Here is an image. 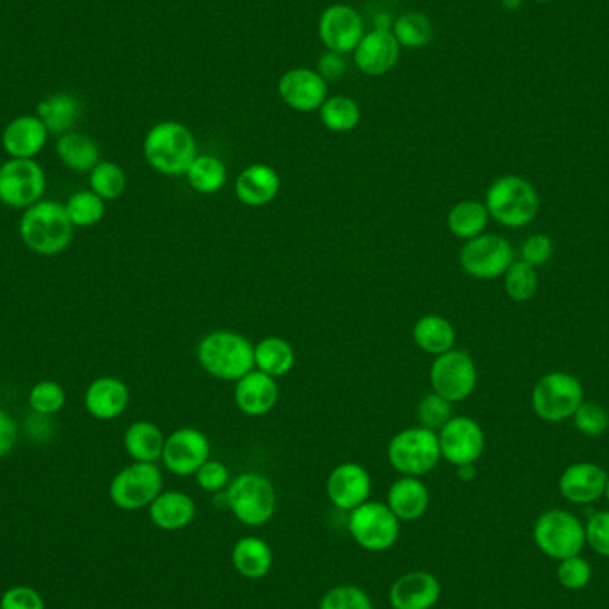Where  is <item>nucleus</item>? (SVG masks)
<instances>
[{"mask_svg": "<svg viewBox=\"0 0 609 609\" xmlns=\"http://www.w3.org/2000/svg\"><path fill=\"white\" fill-rule=\"evenodd\" d=\"M575 428L588 436H599L608 430V411L597 403H581L574 414Z\"/></svg>", "mask_w": 609, "mask_h": 609, "instance_id": "obj_44", "label": "nucleus"}, {"mask_svg": "<svg viewBox=\"0 0 609 609\" xmlns=\"http://www.w3.org/2000/svg\"><path fill=\"white\" fill-rule=\"evenodd\" d=\"M583 403V385L567 372H549L536 383L533 408L547 422H561L574 416Z\"/></svg>", "mask_w": 609, "mask_h": 609, "instance_id": "obj_11", "label": "nucleus"}, {"mask_svg": "<svg viewBox=\"0 0 609 609\" xmlns=\"http://www.w3.org/2000/svg\"><path fill=\"white\" fill-rule=\"evenodd\" d=\"M280 175L268 164H252L238 175L236 196L249 207H264L277 199Z\"/></svg>", "mask_w": 609, "mask_h": 609, "instance_id": "obj_25", "label": "nucleus"}, {"mask_svg": "<svg viewBox=\"0 0 609 609\" xmlns=\"http://www.w3.org/2000/svg\"><path fill=\"white\" fill-rule=\"evenodd\" d=\"M46 172L35 158H10L0 166V202L11 208H27L43 200Z\"/></svg>", "mask_w": 609, "mask_h": 609, "instance_id": "obj_10", "label": "nucleus"}, {"mask_svg": "<svg viewBox=\"0 0 609 609\" xmlns=\"http://www.w3.org/2000/svg\"><path fill=\"white\" fill-rule=\"evenodd\" d=\"M513 264V252L505 238L494 233H481L467 241L460 252V266L469 277L494 280L505 275Z\"/></svg>", "mask_w": 609, "mask_h": 609, "instance_id": "obj_13", "label": "nucleus"}, {"mask_svg": "<svg viewBox=\"0 0 609 609\" xmlns=\"http://www.w3.org/2000/svg\"><path fill=\"white\" fill-rule=\"evenodd\" d=\"M394 38L399 47L406 49H421L433 38V25L428 16L421 13H405L394 24Z\"/></svg>", "mask_w": 609, "mask_h": 609, "instance_id": "obj_39", "label": "nucleus"}, {"mask_svg": "<svg viewBox=\"0 0 609 609\" xmlns=\"http://www.w3.org/2000/svg\"><path fill=\"white\" fill-rule=\"evenodd\" d=\"M196 357L203 371L225 382H238L255 369L252 342L230 330L207 333L200 341Z\"/></svg>", "mask_w": 609, "mask_h": 609, "instance_id": "obj_2", "label": "nucleus"}, {"mask_svg": "<svg viewBox=\"0 0 609 609\" xmlns=\"http://www.w3.org/2000/svg\"><path fill=\"white\" fill-rule=\"evenodd\" d=\"M441 581L428 570H411L399 575L391 589L392 609H433L441 599Z\"/></svg>", "mask_w": 609, "mask_h": 609, "instance_id": "obj_19", "label": "nucleus"}, {"mask_svg": "<svg viewBox=\"0 0 609 609\" xmlns=\"http://www.w3.org/2000/svg\"><path fill=\"white\" fill-rule=\"evenodd\" d=\"M605 494H606V497H608V500H609V475H608V481H606Z\"/></svg>", "mask_w": 609, "mask_h": 609, "instance_id": "obj_54", "label": "nucleus"}, {"mask_svg": "<svg viewBox=\"0 0 609 609\" xmlns=\"http://www.w3.org/2000/svg\"><path fill=\"white\" fill-rule=\"evenodd\" d=\"M65 208L74 227H94L104 219L105 200L100 199L91 189H80L66 200Z\"/></svg>", "mask_w": 609, "mask_h": 609, "instance_id": "obj_37", "label": "nucleus"}, {"mask_svg": "<svg viewBox=\"0 0 609 609\" xmlns=\"http://www.w3.org/2000/svg\"><path fill=\"white\" fill-rule=\"evenodd\" d=\"M442 458L453 466H472L485 449V433L471 417H452L439 433Z\"/></svg>", "mask_w": 609, "mask_h": 609, "instance_id": "obj_15", "label": "nucleus"}, {"mask_svg": "<svg viewBox=\"0 0 609 609\" xmlns=\"http://www.w3.org/2000/svg\"><path fill=\"white\" fill-rule=\"evenodd\" d=\"M322 125L332 132H350L360 124L361 111L355 100L344 94L327 99L319 107Z\"/></svg>", "mask_w": 609, "mask_h": 609, "instance_id": "obj_36", "label": "nucleus"}, {"mask_svg": "<svg viewBox=\"0 0 609 609\" xmlns=\"http://www.w3.org/2000/svg\"><path fill=\"white\" fill-rule=\"evenodd\" d=\"M0 609H46V600L38 589L16 585L5 589L2 594Z\"/></svg>", "mask_w": 609, "mask_h": 609, "instance_id": "obj_47", "label": "nucleus"}, {"mask_svg": "<svg viewBox=\"0 0 609 609\" xmlns=\"http://www.w3.org/2000/svg\"><path fill=\"white\" fill-rule=\"evenodd\" d=\"M227 177V166L214 155H196L186 172L189 186L200 194L218 193L225 188Z\"/></svg>", "mask_w": 609, "mask_h": 609, "instance_id": "obj_35", "label": "nucleus"}, {"mask_svg": "<svg viewBox=\"0 0 609 609\" xmlns=\"http://www.w3.org/2000/svg\"><path fill=\"white\" fill-rule=\"evenodd\" d=\"M317 30L328 50L346 54L357 49L364 38V22L352 5L335 4L322 11Z\"/></svg>", "mask_w": 609, "mask_h": 609, "instance_id": "obj_16", "label": "nucleus"}, {"mask_svg": "<svg viewBox=\"0 0 609 609\" xmlns=\"http://www.w3.org/2000/svg\"><path fill=\"white\" fill-rule=\"evenodd\" d=\"M453 417V403L447 402L446 397L439 396L436 392H431L422 397L417 406V419L419 427L431 431H441L446 427Z\"/></svg>", "mask_w": 609, "mask_h": 609, "instance_id": "obj_43", "label": "nucleus"}, {"mask_svg": "<svg viewBox=\"0 0 609 609\" xmlns=\"http://www.w3.org/2000/svg\"><path fill=\"white\" fill-rule=\"evenodd\" d=\"M505 289L513 302H528L535 296L538 289V277L533 266L524 263L511 264L505 272Z\"/></svg>", "mask_w": 609, "mask_h": 609, "instance_id": "obj_41", "label": "nucleus"}, {"mask_svg": "<svg viewBox=\"0 0 609 609\" xmlns=\"http://www.w3.org/2000/svg\"><path fill=\"white\" fill-rule=\"evenodd\" d=\"M327 80L316 69L293 68L278 80L280 99L300 113H310L321 107L327 100Z\"/></svg>", "mask_w": 609, "mask_h": 609, "instance_id": "obj_18", "label": "nucleus"}, {"mask_svg": "<svg viewBox=\"0 0 609 609\" xmlns=\"http://www.w3.org/2000/svg\"><path fill=\"white\" fill-rule=\"evenodd\" d=\"M558 581L567 589H581L588 585L592 580V567L585 558L580 555L561 560L558 564Z\"/></svg>", "mask_w": 609, "mask_h": 609, "instance_id": "obj_45", "label": "nucleus"}, {"mask_svg": "<svg viewBox=\"0 0 609 609\" xmlns=\"http://www.w3.org/2000/svg\"><path fill=\"white\" fill-rule=\"evenodd\" d=\"M319 609H375L366 589L357 585H339L328 589L319 600Z\"/></svg>", "mask_w": 609, "mask_h": 609, "instance_id": "obj_42", "label": "nucleus"}, {"mask_svg": "<svg viewBox=\"0 0 609 609\" xmlns=\"http://www.w3.org/2000/svg\"><path fill=\"white\" fill-rule=\"evenodd\" d=\"M163 474L155 464L135 461L114 475L110 497L119 510H143L163 492Z\"/></svg>", "mask_w": 609, "mask_h": 609, "instance_id": "obj_9", "label": "nucleus"}, {"mask_svg": "<svg viewBox=\"0 0 609 609\" xmlns=\"http://www.w3.org/2000/svg\"><path fill=\"white\" fill-rule=\"evenodd\" d=\"M347 72V61L344 54L328 50L317 61V74L325 80H339Z\"/></svg>", "mask_w": 609, "mask_h": 609, "instance_id": "obj_50", "label": "nucleus"}, {"mask_svg": "<svg viewBox=\"0 0 609 609\" xmlns=\"http://www.w3.org/2000/svg\"><path fill=\"white\" fill-rule=\"evenodd\" d=\"M278 391L277 378L269 377L263 371H250L246 377L236 382L233 399L239 410L244 416L261 417L266 416L277 406Z\"/></svg>", "mask_w": 609, "mask_h": 609, "instance_id": "obj_22", "label": "nucleus"}, {"mask_svg": "<svg viewBox=\"0 0 609 609\" xmlns=\"http://www.w3.org/2000/svg\"><path fill=\"white\" fill-rule=\"evenodd\" d=\"M399 43L389 29H375L367 33L355 49V65L361 74H386L399 60Z\"/></svg>", "mask_w": 609, "mask_h": 609, "instance_id": "obj_20", "label": "nucleus"}, {"mask_svg": "<svg viewBox=\"0 0 609 609\" xmlns=\"http://www.w3.org/2000/svg\"><path fill=\"white\" fill-rule=\"evenodd\" d=\"M18 441V427L8 411L0 408V458L10 455Z\"/></svg>", "mask_w": 609, "mask_h": 609, "instance_id": "obj_51", "label": "nucleus"}, {"mask_svg": "<svg viewBox=\"0 0 609 609\" xmlns=\"http://www.w3.org/2000/svg\"><path fill=\"white\" fill-rule=\"evenodd\" d=\"M74 228L66 214L65 203L40 200L25 208L18 233L22 243L30 252L43 257H54L68 250L74 239Z\"/></svg>", "mask_w": 609, "mask_h": 609, "instance_id": "obj_1", "label": "nucleus"}, {"mask_svg": "<svg viewBox=\"0 0 609 609\" xmlns=\"http://www.w3.org/2000/svg\"><path fill=\"white\" fill-rule=\"evenodd\" d=\"M208 456L211 444L207 435L196 428H180L166 436L161 460L172 474L188 478L196 474Z\"/></svg>", "mask_w": 609, "mask_h": 609, "instance_id": "obj_14", "label": "nucleus"}, {"mask_svg": "<svg viewBox=\"0 0 609 609\" xmlns=\"http://www.w3.org/2000/svg\"><path fill=\"white\" fill-rule=\"evenodd\" d=\"M27 403H29L33 414L52 417L65 408L66 391L58 382L43 380L30 389Z\"/></svg>", "mask_w": 609, "mask_h": 609, "instance_id": "obj_40", "label": "nucleus"}, {"mask_svg": "<svg viewBox=\"0 0 609 609\" xmlns=\"http://www.w3.org/2000/svg\"><path fill=\"white\" fill-rule=\"evenodd\" d=\"M55 154L65 168L77 174L91 172L100 163L99 144L94 143L90 136L74 130L60 136L55 143Z\"/></svg>", "mask_w": 609, "mask_h": 609, "instance_id": "obj_31", "label": "nucleus"}, {"mask_svg": "<svg viewBox=\"0 0 609 609\" xmlns=\"http://www.w3.org/2000/svg\"><path fill=\"white\" fill-rule=\"evenodd\" d=\"M489 218H491V214H489L485 203L464 200V202L456 203L455 207L449 211L447 227L455 238L471 241L485 232Z\"/></svg>", "mask_w": 609, "mask_h": 609, "instance_id": "obj_34", "label": "nucleus"}, {"mask_svg": "<svg viewBox=\"0 0 609 609\" xmlns=\"http://www.w3.org/2000/svg\"><path fill=\"white\" fill-rule=\"evenodd\" d=\"M586 542L597 555L609 558V511H597L585 525Z\"/></svg>", "mask_w": 609, "mask_h": 609, "instance_id": "obj_48", "label": "nucleus"}, {"mask_svg": "<svg viewBox=\"0 0 609 609\" xmlns=\"http://www.w3.org/2000/svg\"><path fill=\"white\" fill-rule=\"evenodd\" d=\"M386 506L402 522H414L430 508V491L421 478L403 475L386 492Z\"/></svg>", "mask_w": 609, "mask_h": 609, "instance_id": "obj_26", "label": "nucleus"}, {"mask_svg": "<svg viewBox=\"0 0 609 609\" xmlns=\"http://www.w3.org/2000/svg\"><path fill=\"white\" fill-rule=\"evenodd\" d=\"M372 481L366 467L344 461L335 467L327 480V496L335 508L353 511L371 496Z\"/></svg>", "mask_w": 609, "mask_h": 609, "instance_id": "obj_17", "label": "nucleus"}, {"mask_svg": "<svg viewBox=\"0 0 609 609\" xmlns=\"http://www.w3.org/2000/svg\"><path fill=\"white\" fill-rule=\"evenodd\" d=\"M143 154L150 168L166 177L186 175L196 158V141L179 122H161L144 138Z\"/></svg>", "mask_w": 609, "mask_h": 609, "instance_id": "obj_3", "label": "nucleus"}, {"mask_svg": "<svg viewBox=\"0 0 609 609\" xmlns=\"http://www.w3.org/2000/svg\"><path fill=\"white\" fill-rule=\"evenodd\" d=\"M608 474L595 464H574L560 478V492L574 505H589L605 494Z\"/></svg>", "mask_w": 609, "mask_h": 609, "instance_id": "obj_24", "label": "nucleus"}, {"mask_svg": "<svg viewBox=\"0 0 609 609\" xmlns=\"http://www.w3.org/2000/svg\"><path fill=\"white\" fill-rule=\"evenodd\" d=\"M225 506L249 528L268 524L277 511V491L266 475L244 472L224 492Z\"/></svg>", "mask_w": 609, "mask_h": 609, "instance_id": "obj_4", "label": "nucleus"}, {"mask_svg": "<svg viewBox=\"0 0 609 609\" xmlns=\"http://www.w3.org/2000/svg\"><path fill=\"white\" fill-rule=\"evenodd\" d=\"M486 208L497 224L508 228L530 225L541 211V196L528 180L505 175L486 191Z\"/></svg>", "mask_w": 609, "mask_h": 609, "instance_id": "obj_5", "label": "nucleus"}, {"mask_svg": "<svg viewBox=\"0 0 609 609\" xmlns=\"http://www.w3.org/2000/svg\"><path fill=\"white\" fill-rule=\"evenodd\" d=\"M253 355L258 371L272 378L286 377L296 361L293 346L282 338L263 339L257 346H253Z\"/></svg>", "mask_w": 609, "mask_h": 609, "instance_id": "obj_33", "label": "nucleus"}, {"mask_svg": "<svg viewBox=\"0 0 609 609\" xmlns=\"http://www.w3.org/2000/svg\"><path fill=\"white\" fill-rule=\"evenodd\" d=\"M129 402V386L125 385L119 378H97L85 392L86 410L99 421L118 419L127 410Z\"/></svg>", "mask_w": 609, "mask_h": 609, "instance_id": "obj_23", "label": "nucleus"}, {"mask_svg": "<svg viewBox=\"0 0 609 609\" xmlns=\"http://www.w3.org/2000/svg\"><path fill=\"white\" fill-rule=\"evenodd\" d=\"M520 2H522V0H503V4H505L508 10H517Z\"/></svg>", "mask_w": 609, "mask_h": 609, "instance_id": "obj_53", "label": "nucleus"}, {"mask_svg": "<svg viewBox=\"0 0 609 609\" xmlns=\"http://www.w3.org/2000/svg\"><path fill=\"white\" fill-rule=\"evenodd\" d=\"M149 517L158 530H186L196 517V505L186 492L163 491L149 506Z\"/></svg>", "mask_w": 609, "mask_h": 609, "instance_id": "obj_27", "label": "nucleus"}, {"mask_svg": "<svg viewBox=\"0 0 609 609\" xmlns=\"http://www.w3.org/2000/svg\"><path fill=\"white\" fill-rule=\"evenodd\" d=\"M533 536L544 555L553 560H567L581 555L586 544L585 525L564 510H549L536 520Z\"/></svg>", "mask_w": 609, "mask_h": 609, "instance_id": "obj_8", "label": "nucleus"}, {"mask_svg": "<svg viewBox=\"0 0 609 609\" xmlns=\"http://www.w3.org/2000/svg\"><path fill=\"white\" fill-rule=\"evenodd\" d=\"M127 188V175L124 168L113 161H100L90 172V189L100 199L116 200L124 194Z\"/></svg>", "mask_w": 609, "mask_h": 609, "instance_id": "obj_38", "label": "nucleus"}, {"mask_svg": "<svg viewBox=\"0 0 609 609\" xmlns=\"http://www.w3.org/2000/svg\"><path fill=\"white\" fill-rule=\"evenodd\" d=\"M49 130L36 114L11 119L2 132V149L11 158H35L46 149Z\"/></svg>", "mask_w": 609, "mask_h": 609, "instance_id": "obj_21", "label": "nucleus"}, {"mask_svg": "<svg viewBox=\"0 0 609 609\" xmlns=\"http://www.w3.org/2000/svg\"><path fill=\"white\" fill-rule=\"evenodd\" d=\"M271 545L258 536H243L233 545L232 564L239 575L246 580H263L271 572Z\"/></svg>", "mask_w": 609, "mask_h": 609, "instance_id": "obj_28", "label": "nucleus"}, {"mask_svg": "<svg viewBox=\"0 0 609 609\" xmlns=\"http://www.w3.org/2000/svg\"><path fill=\"white\" fill-rule=\"evenodd\" d=\"M553 252H555L553 239L547 238L544 233H536L522 244V261L533 268H538V266L549 263Z\"/></svg>", "mask_w": 609, "mask_h": 609, "instance_id": "obj_49", "label": "nucleus"}, {"mask_svg": "<svg viewBox=\"0 0 609 609\" xmlns=\"http://www.w3.org/2000/svg\"><path fill=\"white\" fill-rule=\"evenodd\" d=\"M542 2H545V0H542Z\"/></svg>", "mask_w": 609, "mask_h": 609, "instance_id": "obj_55", "label": "nucleus"}, {"mask_svg": "<svg viewBox=\"0 0 609 609\" xmlns=\"http://www.w3.org/2000/svg\"><path fill=\"white\" fill-rule=\"evenodd\" d=\"M458 474H460L461 480H472L474 478V464L458 467Z\"/></svg>", "mask_w": 609, "mask_h": 609, "instance_id": "obj_52", "label": "nucleus"}, {"mask_svg": "<svg viewBox=\"0 0 609 609\" xmlns=\"http://www.w3.org/2000/svg\"><path fill=\"white\" fill-rule=\"evenodd\" d=\"M411 338L419 350L439 357L442 353L452 352L456 342V332L446 317L428 314L414 325Z\"/></svg>", "mask_w": 609, "mask_h": 609, "instance_id": "obj_32", "label": "nucleus"}, {"mask_svg": "<svg viewBox=\"0 0 609 609\" xmlns=\"http://www.w3.org/2000/svg\"><path fill=\"white\" fill-rule=\"evenodd\" d=\"M164 442H166V436L163 435L161 428L155 427L154 422L136 421L125 430V452L135 461L155 464L161 460Z\"/></svg>", "mask_w": 609, "mask_h": 609, "instance_id": "obj_30", "label": "nucleus"}, {"mask_svg": "<svg viewBox=\"0 0 609 609\" xmlns=\"http://www.w3.org/2000/svg\"><path fill=\"white\" fill-rule=\"evenodd\" d=\"M430 382L433 392L447 402H464L474 392L478 371L471 355L460 350L442 353L431 364Z\"/></svg>", "mask_w": 609, "mask_h": 609, "instance_id": "obj_12", "label": "nucleus"}, {"mask_svg": "<svg viewBox=\"0 0 609 609\" xmlns=\"http://www.w3.org/2000/svg\"><path fill=\"white\" fill-rule=\"evenodd\" d=\"M402 520L392 513L386 503L366 500L350 511L347 531L355 544L371 553H382L396 545L402 533Z\"/></svg>", "mask_w": 609, "mask_h": 609, "instance_id": "obj_7", "label": "nucleus"}, {"mask_svg": "<svg viewBox=\"0 0 609 609\" xmlns=\"http://www.w3.org/2000/svg\"><path fill=\"white\" fill-rule=\"evenodd\" d=\"M386 458L399 474L421 478L441 461V444L435 431L422 427L406 428L392 436Z\"/></svg>", "mask_w": 609, "mask_h": 609, "instance_id": "obj_6", "label": "nucleus"}, {"mask_svg": "<svg viewBox=\"0 0 609 609\" xmlns=\"http://www.w3.org/2000/svg\"><path fill=\"white\" fill-rule=\"evenodd\" d=\"M194 478H196L200 489L208 494H219V492L227 491V486L230 485V472L224 461H205Z\"/></svg>", "mask_w": 609, "mask_h": 609, "instance_id": "obj_46", "label": "nucleus"}, {"mask_svg": "<svg viewBox=\"0 0 609 609\" xmlns=\"http://www.w3.org/2000/svg\"><path fill=\"white\" fill-rule=\"evenodd\" d=\"M83 113L80 100L75 94L55 93L41 100L36 116L46 124L50 135L63 136L72 132Z\"/></svg>", "mask_w": 609, "mask_h": 609, "instance_id": "obj_29", "label": "nucleus"}]
</instances>
